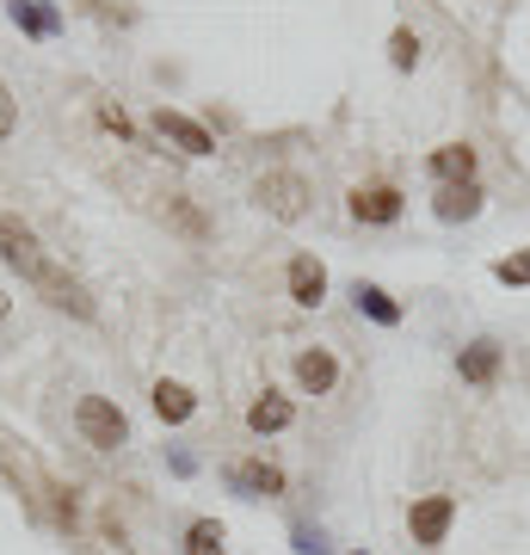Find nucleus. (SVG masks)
<instances>
[{"mask_svg":"<svg viewBox=\"0 0 530 555\" xmlns=\"http://www.w3.org/2000/svg\"><path fill=\"white\" fill-rule=\"evenodd\" d=\"M296 555H327V537L309 531V525H296Z\"/></svg>","mask_w":530,"mask_h":555,"instance_id":"obj_23","label":"nucleus"},{"mask_svg":"<svg viewBox=\"0 0 530 555\" xmlns=\"http://www.w3.org/2000/svg\"><path fill=\"white\" fill-rule=\"evenodd\" d=\"M13 124H20V105H13V93H7V80H0V142L13 137Z\"/></svg>","mask_w":530,"mask_h":555,"instance_id":"obj_22","label":"nucleus"},{"mask_svg":"<svg viewBox=\"0 0 530 555\" xmlns=\"http://www.w3.org/2000/svg\"><path fill=\"white\" fill-rule=\"evenodd\" d=\"M389 62H395V68H401V75H408L413 62H419V38H413L408 25H401V31H395V38H389Z\"/></svg>","mask_w":530,"mask_h":555,"instance_id":"obj_18","label":"nucleus"},{"mask_svg":"<svg viewBox=\"0 0 530 555\" xmlns=\"http://www.w3.org/2000/svg\"><path fill=\"white\" fill-rule=\"evenodd\" d=\"M309 198H314V185L296 173V167H272V173L254 179V204L272 222H302L309 217Z\"/></svg>","mask_w":530,"mask_h":555,"instance_id":"obj_2","label":"nucleus"},{"mask_svg":"<svg viewBox=\"0 0 530 555\" xmlns=\"http://www.w3.org/2000/svg\"><path fill=\"white\" fill-rule=\"evenodd\" d=\"M0 259L31 284L50 309H68V315L93 321V297H87V284H80L75 272H62L56 259L43 254V241L31 235V222H20L13 210H0Z\"/></svg>","mask_w":530,"mask_h":555,"instance_id":"obj_1","label":"nucleus"},{"mask_svg":"<svg viewBox=\"0 0 530 555\" xmlns=\"http://www.w3.org/2000/svg\"><path fill=\"white\" fill-rule=\"evenodd\" d=\"M148 401H155V414L167 420V426H179V420H192V414H197V396L185 389V383H173V377H160Z\"/></svg>","mask_w":530,"mask_h":555,"instance_id":"obj_13","label":"nucleus"},{"mask_svg":"<svg viewBox=\"0 0 530 555\" xmlns=\"http://www.w3.org/2000/svg\"><path fill=\"white\" fill-rule=\"evenodd\" d=\"M451 525H456V494H419L408 506V537L419 550H444Z\"/></svg>","mask_w":530,"mask_h":555,"instance_id":"obj_4","label":"nucleus"},{"mask_svg":"<svg viewBox=\"0 0 530 555\" xmlns=\"http://www.w3.org/2000/svg\"><path fill=\"white\" fill-rule=\"evenodd\" d=\"M401 210H408V198H401L395 185H358V192H352V217L371 222V229H389V222H401Z\"/></svg>","mask_w":530,"mask_h":555,"instance_id":"obj_6","label":"nucleus"},{"mask_svg":"<svg viewBox=\"0 0 530 555\" xmlns=\"http://www.w3.org/2000/svg\"><path fill=\"white\" fill-rule=\"evenodd\" d=\"M222 543H229V531H222L217 518H197L192 531H185V555H222Z\"/></svg>","mask_w":530,"mask_h":555,"instance_id":"obj_17","label":"nucleus"},{"mask_svg":"<svg viewBox=\"0 0 530 555\" xmlns=\"http://www.w3.org/2000/svg\"><path fill=\"white\" fill-rule=\"evenodd\" d=\"M99 124H105V130H118V137H124V142H142V137H137V124L124 118L118 105H99Z\"/></svg>","mask_w":530,"mask_h":555,"instance_id":"obj_21","label":"nucleus"},{"mask_svg":"<svg viewBox=\"0 0 530 555\" xmlns=\"http://www.w3.org/2000/svg\"><path fill=\"white\" fill-rule=\"evenodd\" d=\"M229 488H235V494H284V469H277V463H235V469H229Z\"/></svg>","mask_w":530,"mask_h":555,"instance_id":"obj_12","label":"nucleus"},{"mask_svg":"<svg viewBox=\"0 0 530 555\" xmlns=\"http://www.w3.org/2000/svg\"><path fill=\"white\" fill-rule=\"evenodd\" d=\"M75 433L87 438L93 451H118V444H130V420H124L118 401L80 396V401H75Z\"/></svg>","mask_w":530,"mask_h":555,"instance_id":"obj_3","label":"nucleus"},{"mask_svg":"<svg viewBox=\"0 0 530 555\" xmlns=\"http://www.w3.org/2000/svg\"><path fill=\"white\" fill-rule=\"evenodd\" d=\"M290 420H296V408H290L284 396H272V389H266V396L247 408V433H259V438H266V433H284Z\"/></svg>","mask_w":530,"mask_h":555,"instance_id":"obj_15","label":"nucleus"},{"mask_svg":"<svg viewBox=\"0 0 530 555\" xmlns=\"http://www.w3.org/2000/svg\"><path fill=\"white\" fill-rule=\"evenodd\" d=\"M155 130H160L167 142H173L179 155H217L210 130H204L197 118H185V112H173V105H160V112H155Z\"/></svg>","mask_w":530,"mask_h":555,"instance_id":"obj_5","label":"nucleus"},{"mask_svg":"<svg viewBox=\"0 0 530 555\" xmlns=\"http://www.w3.org/2000/svg\"><path fill=\"white\" fill-rule=\"evenodd\" d=\"M173 222H179V229H185L192 241H204V235H210V229H204V217H197V210H192L185 198H173Z\"/></svg>","mask_w":530,"mask_h":555,"instance_id":"obj_20","label":"nucleus"},{"mask_svg":"<svg viewBox=\"0 0 530 555\" xmlns=\"http://www.w3.org/2000/svg\"><path fill=\"white\" fill-rule=\"evenodd\" d=\"M284 284H290V302H302V309H321V302H327V266L314 254H296Z\"/></svg>","mask_w":530,"mask_h":555,"instance_id":"obj_8","label":"nucleus"},{"mask_svg":"<svg viewBox=\"0 0 530 555\" xmlns=\"http://www.w3.org/2000/svg\"><path fill=\"white\" fill-rule=\"evenodd\" d=\"M500 364H506L500 339H469V346L456 352V371H463V383H475V389H493V383H500Z\"/></svg>","mask_w":530,"mask_h":555,"instance_id":"obj_7","label":"nucleus"},{"mask_svg":"<svg viewBox=\"0 0 530 555\" xmlns=\"http://www.w3.org/2000/svg\"><path fill=\"white\" fill-rule=\"evenodd\" d=\"M296 383H302V396H334L339 358L327 352V346H309V352H296Z\"/></svg>","mask_w":530,"mask_h":555,"instance_id":"obj_9","label":"nucleus"},{"mask_svg":"<svg viewBox=\"0 0 530 555\" xmlns=\"http://www.w3.org/2000/svg\"><path fill=\"white\" fill-rule=\"evenodd\" d=\"M352 302H358V315H371L376 327H395V321H401V302H395L383 284H364V278H358V284H352Z\"/></svg>","mask_w":530,"mask_h":555,"instance_id":"obj_14","label":"nucleus"},{"mask_svg":"<svg viewBox=\"0 0 530 555\" xmlns=\"http://www.w3.org/2000/svg\"><path fill=\"white\" fill-rule=\"evenodd\" d=\"M7 13H13V25H20V31H31V38H50V31L62 25L56 7H38V0H13Z\"/></svg>","mask_w":530,"mask_h":555,"instance_id":"obj_16","label":"nucleus"},{"mask_svg":"<svg viewBox=\"0 0 530 555\" xmlns=\"http://www.w3.org/2000/svg\"><path fill=\"white\" fill-rule=\"evenodd\" d=\"M432 217L438 222H475L481 217V185H438V198H432Z\"/></svg>","mask_w":530,"mask_h":555,"instance_id":"obj_11","label":"nucleus"},{"mask_svg":"<svg viewBox=\"0 0 530 555\" xmlns=\"http://www.w3.org/2000/svg\"><path fill=\"white\" fill-rule=\"evenodd\" d=\"M493 278H500V284H512V291H518V284H530V254H506L500 266H493Z\"/></svg>","mask_w":530,"mask_h":555,"instance_id":"obj_19","label":"nucleus"},{"mask_svg":"<svg viewBox=\"0 0 530 555\" xmlns=\"http://www.w3.org/2000/svg\"><path fill=\"white\" fill-rule=\"evenodd\" d=\"M426 167H432L438 185H469V179H475V149H469V142H444V149L426 155Z\"/></svg>","mask_w":530,"mask_h":555,"instance_id":"obj_10","label":"nucleus"},{"mask_svg":"<svg viewBox=\"0 0 530 555\" xmlns=\"http://www.w3.org/2000/svg\"><path fill=\"white\" fill-rule=\"evenodd\" d=\"M358 555H364V550H358Z\"/></svg>","mask_w":530,"mask_h":555,"instance_id":"obj_25","label":"nucleus"},{"mask_svg":"<svg viewBox=\"0 0 530 555\" xmlns=\"http://www.w3.org/2000/svg\"><path fill=\"white\" fill-rule=\"evenodd\" d=\"M0 321H7V291H0Z\"/></svg>","mask_w":530,"mask_h":555,"instance_id":"obj_24","label":"nucleus"}]
</instances>
